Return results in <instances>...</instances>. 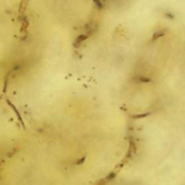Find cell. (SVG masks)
Wrapping results in <instances>:
<instances>
[{
  "instance_id": "obj_1",
  "label": "cell",
  "mask_w": 185,
  "mask_h": 185,
  "mask_svg": "<svg viewBox=\"0 0 185 185\" xmlns=\"http://www.w3.org/2000/svg\"><path fill=\"white\" fill-rule=\"evenodd\" d=\"M88 38V36H85V35H80L77 38L76 41H75V43H74V46L75 47H79V46L80 44V43L82 42L84 40L87 39Z\"/></svg>"
},
{
  "instance_id": "obj_2",
  "label": "cell",
  "mask_w": 185,
  "mask_h": 185,
  "mask_svg": "<svg viewBox=\"0 0 185 185\" xmlns=\"http://www.w3.org/2000/svg\"><path fill=\"white\" fill-rule=\"evenodd\" d=\"M163 35H164V33H163V32H161V31L157 32L156 33H154V35H153V41H155L156 39H158L159 37L163 36Z\"/></svg>"
},
{
  "instance_id": "obj_3",
  "label": "cell",
  "mask_w": 185,
  "mask_h": 185,
  "mask_svg": "<svg viewBox=\"0 0 185 185\" xmlns=\"http://www.w3.org/2000/svg\"><path fill=\"white\" fill-rule=\"evenodd\" d=\"M93 1H94V3L96 4V5L98 7H102V4L101 2V0H93Z\"/></svg>"
}]
</instances>
